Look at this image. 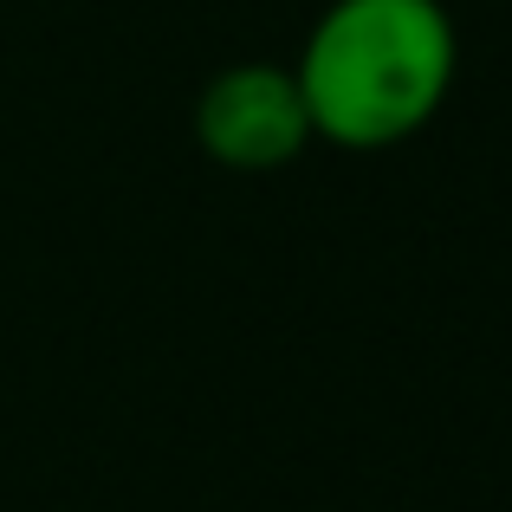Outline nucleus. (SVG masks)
I'll return each instance as SVG.
<instances>
[{
  "label": "nucleus",
  "instance_id": "obj_1",
  "mask_svg": "<svg viewBox=\"0 0 512 512\" xmlns=\"http://www.w3.org/2000/svg\"><path fill=\"white\" fill-rule=\"evenodd\" d=\"M461 39L441 0H331L292 65L318 143L389 150L435 124Z\"/></svg>",
  "mask_w": 512,
  "mask_h": 512
},
{
  "label": "nucleus",
  "instance_id": "obj_2",
  "mask_svg": "<svg viewBox=\"0 0 512 512\" xmlns=\"http://www.w3.org/2000/svg\"><path fill=\"white\" fill-rule=\"evenodd\" d=\"M195 143L234 175H273L299 163L318 137H312L292 65L247 59L214 72L195 98Z\"/></svg>",
  "mask_w": 512,
  "mask_h": 512
}]
</instances>
